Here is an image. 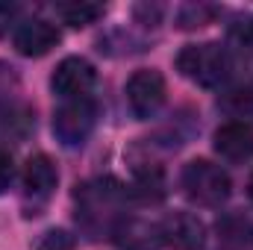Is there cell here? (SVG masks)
Here are the masks:
<instances>
[{
  "label": "cell",
  "instance_id": "ac0fdd59",
  "mask_svg": "<svg viewBox=\"0 0 253 250\" xmlns=\"http://www.w3.org/2000/svg\"><path fill=\"white\" fill-rule=\"evenodd\" d=\"M12 177H15V162H12L9 150H3V147H0V194L9 188Z\"/></svg>",
  "mask_w": 253,
  "mask_h": 250
},
{
  "label": "cell",
  "instance_id": "7c38bea8",
  "mask_svg": "<svg viewBox=\"0 0 253 250\" xmlns=\"http://www.w3.org/2000/svg\"><path fill=\"white\" fill-rule=\"evenodd\" d=\"M118 242L124 250H150L153 248V239H150V230L135 224V221H126L118 227Z\"/></svg>",
  "mask_w": 253,
  "mask_h": 250
},
{
  "label": "cell",
  "instance_id": "ffe728a7",
  "mask_svg": "<svg viewBox=\"0 0 253 250\" xmlns=\"http://www.w3.org/2000/svg\"><path fill=\"white\" fill-rule=\"evenodd\" d=\"M135 15H147V24H150V21L156 24L159 15H162V9H159V6H153V9H150V6H135Z\"/></svg>",
  "mask_w": 253,
  "mask_h": 250
},
{
  "label": "cell",
  "instance_id": "5b68a950",
  "mask_svg": "<svg viewBox=\"0 0 253 250\" xmlns=\"http://www.w3.org/2000/svg\"><path fill=\"white\" fill-rule=\"evenodd\" d=\"M94 80H97V74H94L91 62H85L83 56H68L56 65V71L50 77V88L65 100H77V97H88Z\"/></svg>",
  "mask_w": 253,
  "mask_h": 250
},
{
  "label": "cell",
  "instance_id": "5bb4252c",
  "mask_svg": "<svg viewBox=\"0 0 253 250\" xmlns=\"http://www.w3.org/2000/svg\"><path fill=\"white\" fill-rule=\"evenodd\" d=\"M221 106L236 118H253V85H242V88L230 91L221 100Z\"/></svg>",
  "mask_w": 253,
  "mask_h": 250
},
{
  "label": "cell",
  "instance_id": "30bf717a",
  "mask_svg": "<svg viewBox=\"0 0 253 250\" xmlns=\"http://www.w3.org/2000/svg\"><path fill=\"white\" fill-rule=\"evenodd\" d=\"M36 124L33 118V109L24 106V103H9V106H0V138H24Z\"/></svg>",
  "mask_w": 253,
  "mask_h": 250
},
{
  "label": "cell",
  "instance_id": "ba28073f",
  "mask_svg": "<svg viewBox=\"0 0 253 250\" xmlns=\"http://www.w3.org/2000/svg\"><path fill=\"white\" fill-rule=\"evenodd\" d=\"M215 150L230 162H245L253 156V124L227 121L215 129Z\"/></svg>",
  "mask_w": 253,
  "mask_h": 250
},
{
  "label": "cell",
  "instance_id": "2e32d148",
  "mask_svg": "<svg viewBox=\"0 0 253 250\" xmlns=\"http://www.w3.org/2000/svg\"><path fill=\"white\" fill-rule=\"evenodd\" d=\"M233 224H236V230H233L227 221H224V224H218V230L224 233V239H227V242H239V245H245V242L251 245V242H253V227H251V224H248L245 218H233Z\"/></svg>",
  "mask_w": 253,
  "mask_h": 250
},
{
  "label": "cell",
  "instance_id": "8992f818",
  "mask_svg": "<svg viewBox=\"0 0 253 250\" xmlns=\"http://www.w3.org/2000/svg\"><path fill=\"white\" fill-rule=\"evenodd\" d=\"M156 236L171 250H200L206 242V227L200 218H194L189 212H177L159 224Z\"/></svg>",
  "mask_w": 253,
  "mask_h": 250
},
{
  "label": "cell",
  "instance_id": "9c48e42d",
  "mask_svg": "<svg viewBox=\"0 0 253 250\" xmlns=\"http://www.w3.org/2000/svg\"><path fill=\"white\" fill-rule=\"evenodd\" d=\"M56 180H59L56 165H53L50 156H44V153L30 156V162L24 165V188H27V194H33V197H42V200H44V197L53 191Z\"/></svg>",
  "mask_w": 253,
  "mask_h": 250
},
{
  "label": "cell",
  "instance_id": "9a60e30c",
  "mask_svg": "<svg viewBox=\"0 0 253 250\" xmlns=\"http://www.w3.org/2000/svg\"><path fill=\"white\" fill-rule=\"evenodd\" d=\"M74 236L65 233V230H47L39 242H36V250H74Z\"/></svg>",
  "mask_w": 253,
  "mask_h": 250
},
{
  "label": "cell",
  "instance_id": "e0dca14e",
  "mask_svg": "<svg viewBox=\"0 0 253 250\" xmlns=\"http://www.w3.org/2000/svg\"><path fill=\"white\" fill-rule=\"evenodd\" d=\"M230 39L239 42L242 47H253V15L251 18H242L230 27Z\"/></svg>",
  "mask_w": 253,
  "mask_h": 250
},
{
  "label": "cell",
  "instance_id": "3957f363",
  "mask_svg": "<svg viewBox=\"0 0 253 250\" xmlns=\"http://www.w3.org/2000/svg\"><path fill=\"white\" fill-rule=\"evenodd\" d=\"M94 124H97V106H94L91 97L65 100L62 106L53 112V135L62 141L65 147L83 144L91 135Z\"/></svg>",
  "mask_w": 253,
  "mask_h": 250
},
{
  "label": "cell",
  "instance_id": "4fadbf2b",
  "mask_svg": "<svg viewBox=\"0 0 253 250\" xmlns=\"http://www.w3.org/2000/svg\"><path fill=\"white\" fill-rule=\"evenodd\" d=\"M215 15H218V6H209V3H189V6L180 9L177 24H180L183 30H194V27H206Z\"/></svg>",
  "mask_w": 253,
  "mask_h": 250
},
{
  "label": "cell",
  "instance_id": "44dd1931",
  "mask_svg": "<svg viewBox=\"0 0 253 250\" xmlns=\"http://www.w3.org/2000/svg\"><path fill=\"white\" fill-rule=\"evenodd\" d=\"M248 194H251V200H253V177H251V183H248Z\"/></svg>",
  "mask_w": 253,
  "mask_h": 250
},
{
  "label": "cell",
  "instance_id": "7a4b0ae2",
  "mask_svg": "<svg viewBox=\"0 0 253 250\" xmlns=\"http://www.w3.org/2000/svg\"><path fill=\"white\" fill-rule=\"evenodd\" d=\"M183 188L194 203L200 206H218L230 197V177L221 165H212L206 159H194L183 171Z\"/></svg>",
  "mask_w": 253,
  "mask_h": 250
},
{
  "label": "cell",
  "instance_id": "52a82bcc",
  "mask_svg": "<svg viewBox=\"0 0 253 250\" xmlns=\"http://www.w3.org/2000/svg\"><path fill=\"white\" fill-rule=\"evenodd\" d=\"M56 44H59V30H56L50 21L33 18V21H24V24L15 30V47H18V53H24V56H44V53H50Z\"/></svg>",
  "mask_w": 253,
  "mask_h": 250
},
{
  "label": "cell",
  "instance_id": "277c9868",
  "mask_svg": "<svg viewBox=\"0 0 253 250\" xmlns=\"http://www.w3.org/2000/svg\"><path fill=\"white\" fill-rule=\"evenodd\" d=\"M126 103L135 118H150L165 103V77L150 68L135 71L126 83Z\"/></svg>",
  "mask_w": 253,
  "mask_h": 250
},
{
  "label": "cell",
  "instance_id": "d6986e66",
  "mask_svg": "<svg viewBox=\"0 0 253 250\" xmlns=\"http://www.w3.org/2000/svg\"><path fill=\"white\" fill-rule=\"evenodd\" d=\"M15 12H18V6H12V3H0V33L9 27V21L15 18Z\"/></svg>",
  "mask_w": 253,
  "mask_h": 250
},
{
  "label": "cell",
  "instance_id": "8fae6325",
  "mask_svg": "<svg viewBox=\"0 0 253 250\" xmlns=\"http://www.w3.org/2000/svg\"><path fill=\"white\" fill-rule=\"evenodd\" d=\"M56 15L62 18L65 24H71V27H88V24H94V21L103 15V6H100V3H85V0L59 3V6H56Z\"/></svg>",
  "mask_w": 253,
  "mask_h": 250
},
{
  "label": "cell",
  "instance_id": "6da1fadb",
  "mask_svg": "<svg viewBox=\"0 0 253 250\" xmlns=\"http://www.w3.org/2000/svg\"><path fill=\"white\" fill-rule=\"evenodd\" d=\"M177 68H180V74L186 80L203 85V88H215L230 74V53L215 42L186 44L180 50V56H177Z\"/></svg>",
  "mask_w": 253,
  "mask_h": 250
}]
</instances>
